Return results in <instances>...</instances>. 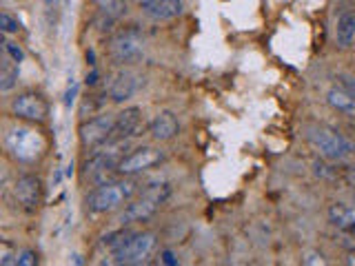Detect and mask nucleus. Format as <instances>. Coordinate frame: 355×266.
I'll return each instance as SVG.
<instances>
[{
	"label": "nucleus",
	"instance_id": "0eeeda50",
	"mask_svg": "<svg viewBox=\"0 0 355 266\" xmlns=\"http://www.w3.org/2000/svg\"><path fill=\"white\" fill-rule=\"evenodd\" d=\"M114 127H116V116L111 114H100L92 120H87L78 129V136H80V144L85 149H98L103 144L111 142L114 136Z\"/></svg>",
	"mask_w": 355,
	"mask_h": 266
},
{
	"label": "nucleus",
	"instance_id": "a878e982",
	"mask_svg": "<svg viewBox=\"0 0 355 266\" xmlns=\"http://www.w3.org/2000/svg\"><path fill=\"white\" fill-rule=\"evenodd\" d=\"M313 173L318 177H324V180H333V177H336V171H333L324 160H315L313 162Z\"/></svg>",
	"mask_w": 355,
	"mask_h": 266
},
{
	"label": "nucleus",
	"instance_id": "a211bd4d",
	"mask_svg": "<svg viewBox=\"0 0 355 266\" xmlns=\"http://www.w3.org/2000/svg\"><path fill=\"white\" fill-rule=\"evenodd\" d=\"M327 103L336 111H340V114H344V116H355V98L349 96L347 91H342L340 87L329 89Z\"/></svg>",
	"mask_w": 355,
	"mask_h": 266
},
{
	"label": "nucleus",
	"instance_id": "9b49d317",
	"mask_svg": "<svg viewBox=\"0 0 355 266\" xmlns=\"http://www.w3.org/2000/svg\"><path fill=\"white\" fill-rule=\"evenodd\" d=\"M142 87V76L131 71V69H125L120 71L114 82H111V89H109V98L114 100V103H127L133 96L138 94V89Z\"/></svg>",
	"mask_w": 355,
	"mask_h": 266
},
{
	"label": "nucleus",
	"instance_id": "c756f323",
	"mask_svg": "<svg viewBox=\"0 0 355 266\" xmlns=\"http://www.w3.org/2000/svg\"><path fill=\"white\" fill-rule=\"evenodd\" d=\"M98 69H96V66H94V69H92V73H87V85L89 87H94V85H98Z\"/></svg>",
	"mask_w": 355,
	"mask_h": 266
},
{
	"label": "nucleus",
	"instance_id": "7ed1b4c3",
	"mask_svg": "<svg viewBox=\"0 0 355 266\" xmlns=\"http://www.w3.org/2000/svg\"><path fill=\"white\" fill-rule=\"evenodd\" d=\"M136 191L138 184L133 180L105 182L87 195V211L89 213H109V211H116L125 202H129Z\"/></svg>",
	"mask_w": 355,
	"mask_h": 266
},
{
	"label": "nucleus",
	"instance_id": "393cba45",
	"mask_svg": "<svg viewBox=\"0 0 355 266\" xmlns=\"http://www.w3.org/2000/svg\"><path fill=\"white\" fill-rule=\"evenodd\" d=\"M40 260H38V253L36 251H31V249H25V251H20L18 253V262L16 266H36Z\"/></svg>",
	"mask_w": 355,
	"mask_h": 266
},
{
	"label": "nucleus",
	"instance_id": "1a4fd4ad",
	"mask_svg": "<svg viewBox=\"0 0 355 266\" xmlns=\"http://www.w3.org/2000/svg\"><path fill=\"white\" fill-rule=\"evenodd\" d=\"M11 114L20 120H29V122H44L49 116V105L40 94H20L11 100Z\"/></svg>",
	"mask_w": 355,
	"mask_h": 266
},
{
	"label": "nucleus",
	"instance_id": "4468645a",
	"mask_svg": "<svg viewBox=\"0 0 355 266\" xmlns=\"http://www.w3.org/2000/svg\"><path fill=\"white\" fill-rule=\"evenodd\" d=\"M142 122V111L138 107H129L125 111H120L116 116V127H114V136L111 140H127L131 136H136Z\"/></svg>",
	"mask_w": 355,
	"mask_h": 266
},
{
	"label": "nucleus",
	"instance_id": "423d86ee",
	"mask_svg": "<svg viewBox=\"0 0 355 266\" xmlns=\"http://www.w3.org/2000/svg\"><path fill=\"white\" fill-rule=\"evenodd\" d=\"M142 40L136 31H120L118 36L109 42V58L114 64L129 66L142 60Z\"/></svg>",
	"mask_w": 355,
	"mask_h": 266
},
{
	"label": "nucleus",
	"instance_id": "ddd939ff",
	"mask_svg": "<svg viewBox=\"0 0 355 266\" xmlns=\"http://www.w3.org/2000/svg\"><path fill=\"white\" fill-rule=\"evenodd\" d=\"M140 9L147 18L155 22H164L182 14V0H142Z\"/></svg>",
	"mask_w": 355,
	"mask_h": 266
},
{
	"label": "nucleus",
	"instance_id": "7c9ffc66",
	"mask_svg": "<svg viewBox=\"0 0 355 266\" xmlns=\"http://www.w3.org/2000/svg\"><path fill=\"white\" fill-rule=\"evenodd\" d=\"M347 262H349V264H355V253H351V255H349Z\"/></svg>",
	"mask_w": 355,
	"mask_h": 266
},
{
	"label": "nucleus",
	"instance_id": "9d476101",
	"mask_svg": "<svg viewBox=\"0 0 355 266\" xmlns=\"http://www.w3.org/2000/svg\"><path fill=\"white\" fill-rule=\"evenodd\" d=\"M14 195H16V202L20 204L22 211H27V213L38 211V206L42 204V182H40V177L31 175V173L20 175L16 180V184H14Z\"/></svg>",
	"mask_w": 355,
	"mask_h": 266
},
{
	"label": "nucleus",
	"instance_id": "aec40b11",
	"mask_svg": "<svg viewBox=\"0 0 355 266\" xmlns=\"http://www.w3.org/2000/svg\"><path fill=\"white\" fill-rule=\"evenodd\" d=\"M92 5L111 20L122 18L127 14V0H92Z\"/></svg>",
	"mask_w": 355,
	"mask_h": 266
},
{
	"label": "nucleus",
	"instance_id": "5701e85b",
	"mask_svg": "<svg viewBox=\"0 0 355 266\" xmlns=\"http://www.w3.org/2000/svg\"><path fill=\"white\" fill-rule=\"evenodd\" d=\"M336 80H338V87L342 89V91H347L349 96L355 98V76H351V73H338Z\"/></svg>",
	"mask_w": 355,
	"mask_h": 266
},
{
	"label": "nucleus",
	"instance_id": "20e7f679",
	"mask_svg": "<svg viewBox=\"0 0 355 266\" xmlns=\"http://www.w3.org/2000/svg\"><path fill=\"white\" fill-rule=\"evenodd\" d=\"M309 142L313 144L315 151L329 162H342L347 160L353 151V142L347 140L340 131L331 127H311L309 129Z\"/></svg>",
	"mask_w": 355,
	"mask_h": 266
},
{
	"label": "nucleus",
	"instance_id": "2eb2a0df",
	"mask_svg": "<svg viewBox=\"0 0 355 266\" xmlns=\"http://www.w3.org/2000/svg\"><path fill=\"white\" fill-rule=\"evenodd\" d=\"M178 131H180V125H178V118L171 111H160L149 125V133L153 136V140H158V142L173 140L178 136Z\"/></svg>",
	"mask_w": 355,
	"mask_h": 266
},
{
	"label": "nucleus",
	"instance_id": "b1692460",
	"mask_svg": "<svg viewBox=\"0 0 355 266\" xmlns=\"http://www.w3.org/2000/svg\"><path fill=\"white\" fill-rule=\"evenodd\" d=\"M16 262H18V251H14L7 242H3V247H0V264L11 266V264H16Z\"/></svg>",
	"mask_w": 355,
	"mask_h": 266
},
{
	"label": "nucleus",
	"instance_id": "39448f33",
	"mask_svg": "<svg viewBox=\"0 0 355 266\" xmlns=\"http://www.w3.org/2000/svg\"><path fill=\"white\" fill-rule=\"evenodd\" d=\"M125 149H127V140H111L107 142L105 149H96L92 153V158H89L85 162V175L89 177H96V180H100V177H107L109 171H116L120 160L125 158Z\"/></svg>",
	"mask_w": 355,
	"mask_h": 266
},
{
	"label": "nucleus",
	"instance_id": "f03ea898",
	"mask_svg": "<svg viewBox=\"0 0 355 266\" xmlns=\"http://www.w3.org/2000/svg\"><path fill=\"white\" fill-rule=\"evenodd\" d=\"M5 147L16 162L36 164L47 153V138L36 127H14L7 131Z\"/></svg>",
	"mask_w": 355,
	"mask_h": 266
},
{
	"label": "nucleus",
	"instance_id": "dca6fc26",
	"mask_svg": "<svg viewBox=\"0 0 355 266\" xmlns=\"http://www.w3.org/2000/svg\"><path fill=\"white\" fill-rule=\"evenodd\" d=\"M327 215H329L331 227H336L342 233H355V209H351L349 204H342V202L331 204Z\"/></svg>",
	"mask_w": 355,
	"mask_h": 266
},
{
	"label": "nucleus",
	"instance_id": "bb28decb",
	"mask_svg": "<svg viewBox=\"0 0 355 266\" xmlns=\"http://www.w3.org/2000/svg\"><path fill=\"white\" fill-rule=\"evenodd\" d=\"M302 264H309V266H315V264H327L324 255L318 253V251H306L302 255Z\"/></svg>",
	"mask_w": 355,
	"mask_h": 266
},
{
	"label": "nucleus",
	"instance_id": "6ab92c4d",
	"mask_svg": "<svg viewBox=\"0 0 355 266\" xmlns=\"http://www.w3.org/2000/svg\"><path fill=\"white\" fill-rule=\"evenodd\" d=\"M18 85V62H14L3 51V62H0V91H11Z\"/></svg>",
	"mask_w": 355,
	"mask_h": 266
},
{
	"label": "nucleus",
	"instance_id": "cd10ccee",
	"mask_svg": "<svg viewBox=\"0 0 355 266\" xmlns=\"http://www.w3.org/2000/svg\"><path fill=\"white\" fill-rule=\"evenodd\" d=\"M76 96H78V85L73 82L69 89H67V94H64V107L67 109H71V105L76 103Z\"/></svg>",
	"mask_w": 355,
	"mask_h": 266
},
{
	"label": "nucleus",
	"instance_id": "f3484780",
	"mask_svg": "<svg viewBox=\"0 0 355 266\" xmlns=\"http://www.w3.org/2000/svg\"><path fill=\"white\" fill-rule=\"evenodd\" d=\"M336 42L342 49L353 47V42H355V14H351V11H344V14H340V18H338Z\"/></svg>",
	"mask_w": 355,
	"mask_h": 266
},
{
	"label": "nucleus",
	"instance_id": "6e6552de",
	"mask_svg": "<svg viewBox=\"0 0 355 266\" xmlns=\"http://www.w3.org/2000/svg\"><path fill=\"white\" fill-rule=\"evenodd\" d=\"M164 162V153L155 147H140L136 151L127 153L125 158L120 160L118 164V173L125 175V177H133V175H140L144 171H151L153 166H158Z\"/></svg>",
	"mask_w": 355,
	"mask_h": 266
},
{
	"label": "nucleus",
	"instance_id": "4be33fe9",
	"mask_svg": "<svg viewBox=\"0 0 355 266\" xmlns=\"http://www.w3.org/2000/svg\"><path fill=\"white\" fill-rule=\"evenodd\" d=\"M0 29H3V33H16V31H20V22H18V18L3 11V14H0Z\"/></svg>",
	"mask_w": 355,
	"mask_h": 266
},
{
	"label": "nucleus",
	"instance_id": "c85d7f7f",
	"mask_svg": "<svg viewBox=\"0 0 355 266\" xmlns=\"http://www.w3.org/2000/svg\"><path fill=\"white\" fill-rule=\"evenodd\" d=\"M160 262H162V264H166V266H175V264H178V258H175V255H173L171 251H162Z\"/></svg>",
	"mask_w": 355,
	"mask_h": 266
},
{
	"label": "nucleus",
	"instance_id": "f257e3e1",
	"mask_svg": "<svg viewBox=\"0 0 355 266\" xmlns=\"http://www.w3.org/2000/svg\"><path fill=\"white\" fill-rule=\"evenodd\" d=\"M107 244L116 264H142L151 258V253L155 249V233L118 231L107 238Z\"/></svg>",
	"mask_w": 355,
	"mask_h": 266
},
{
	"label": "nucleus",
	"instance_id": "f8f14e48",
	"mask_svg": "<svg viewBox=\"0 0 355 266\" xmlns=\"http://www.w3.org/2000/svg\"><path fill=\"white\" fill-rule=\"evenodd\" d=\"M158 206L160 202H155L153 197L144 195L140 200H133L125 206L120 215V222L122 224H136V222H149L155 213H158Z\"/></svg>",
	"mask_w": 355,
	"mask_h": 266
},
{
	"label": "nucleus",
	"instance_id": "412c9836",
	"mask_svg": "<svg viewBox=\"0 0 355 266\" xmlns=\"http://www.w3.org/2000/svg\"><path fill=\"white\" fill-rule=\"evenodd\" d=\"M3 51H5L14 62H18V64H20L22 60H25V51H22V47H20L18 42H14V40H5V42H3Z\"/></svg>",
	"mask_w": 355,
	"mask_h": 266
}]
</instances>
